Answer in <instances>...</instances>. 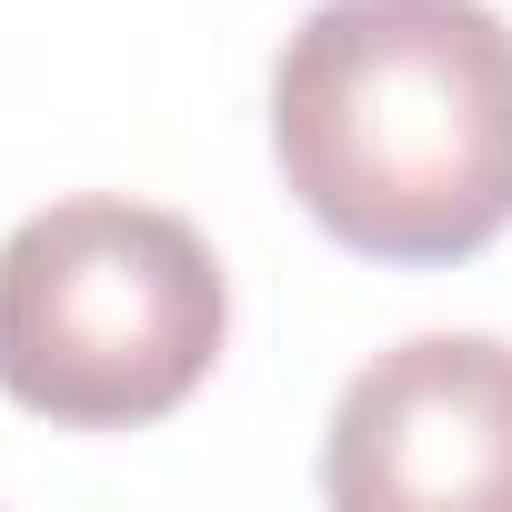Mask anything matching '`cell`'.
I'll list each match as a JSON object with an SVG mask.
<instances>
[{
	"label": "cell",
	"mask_w": 512,
	"mask_h": 512,
	"mask_svg": "<svg viewBox=\"0 0 512 512\" xmlns=\"http://www.w3.org/2000/svg\"><path fill=\"white\" fill-rule=\"evenodd\" d=\"M272 161L362 262H472L512 231V21L492 0H322L272 61Z\"/></svg>",
	"instance_id": "1"
},
{
	"label": "cell",
	"mask_w": 512,
	"mask_h": 512,
	"mask_svg": "<svg viewBox=\"0 0 512 512\" xmlns=\"http://www.w3.org/2000/svg\"><path fill=\"white\" fill-rule=\"evenodd\" d=\"M231 342L211 241L121 191L31 211L0 241V392L61 432H141L181 412Z\"/></svg>",
	"instance_id": "2"
},
{
	"label": "cell",
	"mask_w": 512,
	"mask_h": 512,
	"mask_svg": "<svg viewBox=\"0 0 512 512\" xmlns=\"http://www.w3.org/2000/svg\"><path fill=\"white\" fill-rule=\"evenodd\" d=\"M342 512H512V342L412 332L372 352L322 432Z\"/></svg>",
	"instance_id": "3"
}]
</instances>
